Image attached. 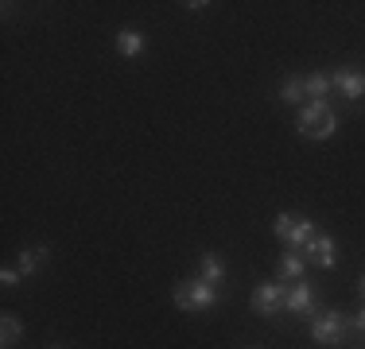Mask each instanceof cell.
Returning <instances> with one entry per match:
<instances>
[{
  "label": "cell",
  "instance_id": "cell-19",
  "mask_svg": "<svg viewBox=\"0 0 365 349\" xmlns=\"http://www.w3.org/2000/svg\"><path fill=\"white\" fill-rule=\"evenodd\" d=\"M47 349H58V345H47Z\"/></svg>",
  "mask_w": 365,
  "mask_h": 349
},
{
  "label": "cell",
  "instance_id": "cell-11",
  "mask_svg": "<svg viewBox=\"0 0 365 349\" xmlns=\"http://www.w3.org/2000/svg\"><path fill=\"white\" fill-rule=\"evenodd\" d=\"M303 268H307V256H303L299 249H288V252H280V279H303Z\"/></svg>",
  "mask_w": 365,
  "mask_h": 349
},
{
  "label": "cell",
  "instance_id": "cell-9",
  "mask_svg": "<svg viewBox=\"0 0 365 349\" xmlns=\"http://www.w3.org/2000/svg\"><path fill=\"white\" fill-rule=\"evenodd\" d=\"M330 90H334V74H327V70H315V74L303 78V98L311 101H327Z\"/></svg>",
  "mask_w": 365,
  "mask_h": 349
},
{
  "label": "cell",
  "instance_id": "cell-14",
  "mask_svg": "<svg viewBox=\"0 0 365 349\" xmlns=\"http://www.w3.org/2000/svg\"><path fill=\"white\" fill-rule=\"evenodd\" d=\"M43 260H47V244H36V249H24V252H20V276H24V279H28V276H36Z\"/></svg>",
  "mask_w": 365,
  "mask_h": 349
},
{
  "label": "cell",
  "instance_id": "cell-4",
  "mask_svg": "<svg viewBox=\"0 0 365 349\" xmlns=\"http://www.w3.org/2000/svg\"><path fill=\"white\" fill-rule=\"evenodd\" d=\"M272 233L280 241H288L292 249H299V244H307L311 237H315V222H311L307 214H276Z\"/></svg>",
  "mask_w": 365,
  "mask_h": 349
},
{
  "label": "cell",
  "instance_id": "cell-7",
  "mask_svg": "<svg viewBox=\"0 0 365 349\" xmlns=\"http://www.w3.org/2000/svg\"><path fill=\"white\" fill-rule=\"evenodd\" d=\"M303 256L315 268H334L338 264V244H334V237H311L303 244Z\"/></svg>",
  "mask_w": 365,
  "mask_h": 349
},
{
  "label": "cell",
  "instance_id": "cell-12",
  "mask_svg": "<svg viewBox=\"0 0 365 349\" xmlns=\"http://www.w3.org/2000/svg\"><path fill=\"white\" fill-rule=\"evenodd\" d=\"M20 338H24V322L12 311H4V318H0V349H12Z\"/></svg>",
  "mask_w": 365,
  "mask_h": 349
},
{
  "label": "cell",
  "instance_id": "cell-3",
  "mask_svg": "<svg viewBox=\"0 0 365 349\" xmlns=\"http://www.w3.org/2000/svg\"><path fill=\"white\" fill-rule=\"evenodd\" d=\"M350 330H354V322L346 311H319L315 318H311V338H315L319 345H338Z\"/></svg>",
  "mask_w": 365,
  "mask_h": 349
},
{
  "label": "cell",
  "instance_id": "cell-6",
  "mask_svg": "<svg viewBox=\"0 0 365 349\" xmlns=\"http://www.w3.org/2000/svg\"><path fill=\"white\" fill-rule=\"evenodd\" d=\"M284 311L288 314H299V318H315L319 307H315V287L307 279H295L288 287V299H284Z\"/></svg>",
  "mask_w": 365,
  "mask_h": 349
},
{
  "label": "cell",
  "instance_id": "cell-5",
  "mask_svg": "<svg viewBox=\"0 0 365 349\" xmlns=\"http://www.w3.org/2000/svg\"><path fill=\"white\" fill-rule=\"evenodd\" d=\"M284 299H288V283H284V279H264L253 291V311L272 318V314L284 311Z\"/></svg>",
  "mask_w": 365,
  "mask_h": 349
},
{
  "label": "cell",
  "instance_id": "cell-16",
  "mask_svg": "<svg viewBox=\"0 0 365 349\" xmlns=\"http://www.w3.org/2000/svg\"><path fill=\"white\" fill-rule=\"evenodd\" d=\"M20 268H4V272H0V283H4V287H16V283H20Z\"/></svg>",
  "mask_w": 365,
  "mask_h": 349
},
{
  "label": "cell",
  "instance_id": "cell-15",
  "mask_svg": "<svg viewBox=\"0 0 365 349\" xmlns=\"http://www.w3.org/2000/svg\"><path fill=\"white\" fill-rule=\"evenodd\" d=\"M280 101H288V105H299L303 101V78H284Z\"/></svg>",
  "mask_w": 365,
  "mask_h": 349
},
{
  "label": "cell",
  "instance_id": "cell-8",
  "mask_svg": "<svg viewBox=\"0 0 365 349\" xmlns=\"http://www.w3.org/2000/svg\"><path fill=\"white\" fill-rule=\"evenodd\" d=\"M334 85L342 90L346 101H361V98H365V70H358V66L334 70Z\"/></svg>",
  "mask_w": 365,
  "mask_h": 349
},
{
  "label": "cell",
  "instance_id": "cell-1",
  "mask_svg": "<svg viewBox=\"0 0 365 349\" xmlns=\"http://www.w3.org/2000/svg\"><path fill=\"white\" fill-rule=\"evenodd\" d=\"M295 128H299L307 140H330L338 128H342V117H338L327 101H311V105H303V109H299Z\"/></svg>",
  "mask_w": 365,
  "mask_h": 349
},
{
  "label": "cell",
  "instance_id": "cell-10",
  "mask_svg": "<svg viewBox=\"0 0 365 349\" xmlns=\"http://www.w3.org/2000/svg\"><path fill=\"white\" fill-rule=\"evenodd\" d=\"M113 43H117V55L136 58V55H140V51L148 47V35H144V31H136V28H120Z\"/></svg>",
  "mask_w": 365,
  "mask_h": 349
},
{
  "label": "cell",
  "instance_id": "cell-17",
  "mask_svg": "<svg viewBox=\"0 0 365 349\" xmlns=\"http://www.w3.org/2000/svg\"><path fill=\"white\" fill-rule=\"evenodd\" d=\"M350 322H354V330H361V334H365V307H361L358 314H354V318H350Z\"/></svg>",
  "mask_w": 365,
  "mask_h": 349
},
{
  "label": "cell",
  "instance_id": "cell-13",
  "mask_svg": "<svg viewBox=\"0 0 365 349\" xmlns=\"http://www.w3.org/2000/svg\"><path fill=\"white\" fill-rule=\"evenodd\" d=\"M198 276H202L206 283H214V287L225 283V264H222L218 252H202V272H198Z\"/></svg>",
  "mask_w": 365,
  "mask_h": 349
},
{
  "label": "cell",
  "instance_id": "cell-18",
  "mask_svg": "<svg viewBox=\"0 0 365 349\" xmlns=\"http://www.w3.org/2000/svg\"><path fill=\"white\" fill-rule=\"evenodd\" d=\"M361 295H365V276H361Z\"/></svg>",
  "mask_w": 365,
  "mask_h": 349
},
{
  "label": "cell",
  "instance_id": "cell-2",
  "mask_svg": "<svg viewBox=\"0 0 365 349\" xmlns=\"http://www.w3.org/2000/svg\"><path fill=\"white\" fill-rule=\"evenodd\" d=\"M171 299H175V307H179V311H210V307H218L222 287L206 283L202 276H195V279H179L175 291H171Z\"/></svg>",
  "mask_w": 365,
  "mask_h": 349
}]
</instances>
